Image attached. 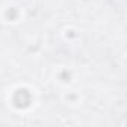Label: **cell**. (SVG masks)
I'll return each mask as SVG.
<instances>
[{"instance_id":"1","label":"cell","mask_w":127,"mask_h":127,"mask_svg":"<svg viewBox=\"0 0 127 127\" xmlns=\"http://www.w3.org/2000/svg\"><path fill=\"white\" fill-rule=\"evenodd\" d=\"M12 102H14V105H15L17 108L24 109V108H27V106L32 103V94H30L29 90L20 88V90L15 91V94H14V97H12Z\"/></svg>"},{"instance_id":"2","label":"cell","mask_w":127,"mask_h":127,"mask_svg":"<svg viewBox=\"0 0 127 127\" xmlns=\"http://www.w3.org/2000/svg\"><path fill=\"white\" fill-rule=\"evenodd\" d=\"M6 17H8L9 20H15V17H17V11H15V9H11L9 12H6Z\"/></svg>"}]
</instances>
